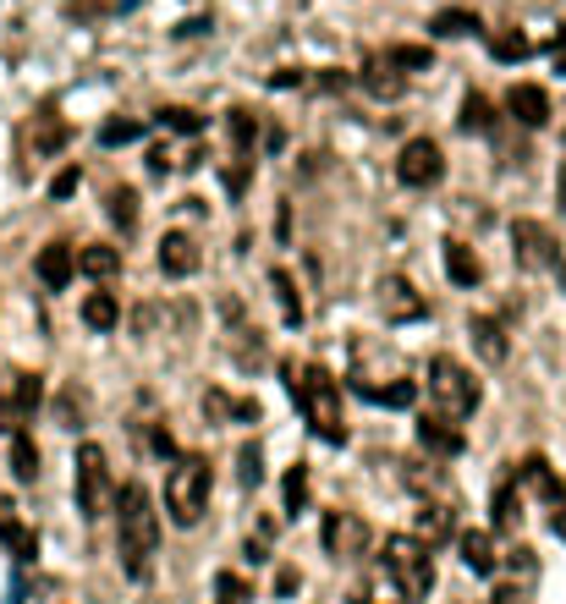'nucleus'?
Segmentation results:
<instances>
[{"mask_svg":"<svg viewBox=\"0 0 566 604\" xmlns=\"http://www.w3.org/2000/svg\"><path fill=\"white\" fill-rule=\"evenodd\" d=\"M281 374H286V390H292V401H297V412L308 417V428L325 446H347V412H342V385L319 369V363H281Z\"/></svg>","mask_w":566,"mask_h":604,"instance_id":"1","label":"nucleus"},{"mask_svg":"<svg viewBox=\"0 0 566 604\" xmlns=\"http://www.w3.org/2000/svg\"><path fill=\"white\" fill-rule=\"evenodd\" d=\"M154 550H159V511H154V494L143 484H127L121 489V511H116V555H121V571L132 582H143L154 571Z\"/></svg>","mask_w":566,"mask_h":604,"instance_id":"2","label":"nucleus"},{"mask_svg":"<svg viewBox=\"0 0 566 604\" xmlns=\"http://www.w3.org/2000/svg\"><path fill=\"white\" fill-rule=\"evenodd\" d=\"M209 462L204 457H177L166 467V511H171V523L177 528H198L204 523V511H209Z\"/></svg>","mask_w":566,"mask_h":604,"instance_id":"3","label":"nucleus"},{"mask_svg":"<svg viewBox=\"0 0 566 604\" xmlns=\"http://www.w3.org/2000/svg\"><path fill=\"white\" fill-rule=\"evenodd\" d=\"M385 577L396 582L401 599H424V593L435 588L429 544H419L413 534H390V539H385Z\"/></svg>","mask_w":566,"mask_h":604,"instance_id":"4","label":"nucleus"},{"mask_svg":"<svg viewBox=\"0 0 566 604\" xmlns=\"http://www.w3.org/2000/svg\"><path fill=\"white\" fill-rule=\"evenodd\" d=\"M72 489H77V511H83L89 523H100V516L111 511L116 484H111V462H105V451H100L94 440L77 446V473H72Z\"/></svg>","mask_w":566,"mask_h":604,"instance_id":"5","label":"nucleus"},{"mask_svg":"<svg viewBox=\"0 0 566 604\" xmlns=\"http://www.w3.org/2000/svg\"><path fill=\"white\" fill-rule=\"evenodd\" d=\"M429 396L440 407V417H467L478 407V380L456 363V358H429Z\"/></svg>","mask_w":566,"mask_h":604,"instance_id":"6","label":"nucleus"},{"mask_svg":"<svg viewBox=\"0 0 566 604\" xmlns=\"http://www.w3.org/2000/svg\"><path fill=\"white\" fill-rule=\"evenodd\" d=\"M512 253H517V265L533 270V275H566L561 247H555L550 226H539V220H512Z\"/></svg>","mask_w":566,"mask_h":604,"instance_id":"7","label":"nucleus"},{"mask_svg":"<svg viewBox=\"0 0 566 604\" xmlns=\"http://www.w3.org/2000/svg\"><path fill=\"white\" fill-rule=\"evenodd\" d=\"M446 177V154L435 138H408L396 154V182L401 188H435Z\"/></svg>","mask_w":566,"mask_h":604,"instance_id":"8","label":"nucleus"},{"mask_svg":"<svg viewBox=\"0 0 566 604\" xmlns=\"http://www.w3.org/2000/svg\"><path fill=\"white\" fill-rule=\"evenodd\" d=\"M319 539H325V555L331 561H358L369 550V523H363L358 511H325Z\"/></svg>","mask_w":566,"mask_h":604,"instance_id":"9","label":"nucleus"},{"mask_svg":"<svg viewBox=\"0 0 566 604\" xmlns=\"http://www.w3.org/2000/svg\"><path fill=\"white\" fill-rule=\"evenodd\" d=\"M154 265H159V275H166V281H188V275H198L204 253H198V242L188 231H166V236H159Z\"/></svg>","mask_w":566,"mask_h":604,"instance_id":"10","label":"nucleus"},{"mask_svg":"<svg viewBox=\"0 0 566 604\" xmlns=\"http://www.w3.org/2000/svg\"><path fill=\"white\" fill-rule=\"evenodd\" d=\"M34 275H39L50 292H66L72 275H77V247H66V242H44L39 258H34Z\"/></svg>","mask_w":566,"mask_h":604,"instance_id":"11","label":"nucleus"},{"mask_svg":"<svg viewBox=\"0 0 566 604\" xmlns=\"http://www.w3.org/2000/svg\"><path fill=\"white\" fill-rule=\"evenodd\" d=\"M380 308H385V319L390 324H413V319H424L429 308H424V297L401 281V275H385L380 281Z\"/></svg>","mask_w":566,"mask_h":604,"instance_id":"12","label":"nucleus"},{"mask_svg":"<svg viewBox=\"0 0 566 604\" xmlns=\"http://www.w3.org/2000/svg\"><path fill=\"white\" fill-rule=\"evenodd\" d=\"M0 544L17 555V566H28V561L39 555V539H34V528L23 523V516H17L12 494H0Z\"/></svg>","mask_w":566,"mask_h":604,"instance_id":"13","label":"nucleus"},{"mask_svg":"<svg viewBox=\"0 0 566 604\" xmlns=\"http://www.w3.org/2000/svg\"><path fill=\"white\" fill-rule=\"evenodd\" d=\"M467 335H473V352H478L484 363H506L512 340H506V324H501V319H490V313H473V319H467Z\"/></svg>","mask_w":566,"mask_h":604,"instance_id":"14","label":"nucleus"},{"mask_svg":"<svg viewBox=\"0 0 566 604\" xmlns=\"http://www.w3.org/2000/svg\"><path fill=\"white\" fill-rule=\"evenodd\" d=\"M419 446L429 451V457H462V446H467V435L451 423V417H419Z\"/></svg>","mask_w":566,"mask_h":604,"instance_id":"15","label":"nucleus"},{"mask_svg":"<svg viewBox=\"0 0 566 604\" xmlns=\"http://www.w3.org/2000/svg\"><path fill=\"white\" fill-rule=\"evenodd\" d=\"M456 550H462V566L473 571V577H496L501 571V555H496V539L484 534V528H467L462 539H456Z\"/></svg>","mask_w":566,"mask_h":604,"instance_id":"16","label":"nucleus"},{"mask_svg":"<svg viewBox=\"0 0 566 604\" xmlns=\"http://www.w3.org/2000/svg\"><path fill=\"white\" fill-rule=\"evenodd\" d=\"M506 111H512L523 127H544V121H550V94L539 89V82H512Z\"/></svg>","mask_w":566,"mask_h":604,"instance_id":"17","label":"nucleus"},{"mask_svg":"<svg viewBox=\"0 0 566 604\" xmlns=\"http://www.w3.org/2000/svg\"><path fill=\"white\" fill-rule=\"evenodd\" d=\"M440 258H446V275H451V286L473 292V286L484 281V265H478V253H473L467 242H446V247H440Z\"/></svg>","mask_w":566,"mask_h":604,"instance_id":"18","label":"nucleus"},{"mask_svg":"<svg viewBox=\"0 0 566 604\" xmlns=\"http://www.w3.org/2000/svg\"><path fill=\"white\" fill-rule=\"evenodd\" d=\"M77 270H83L89 281H111V275H121V247H111V242H89L83 253H77Z\"/></svg>","mask_w":566,"mask_h":604,"instance_id":"19","label":"nucleus"},{"mask_svg":"<svg viewBox=\"0 0 566 604\" xmlns=\"http://www.w3.org/2000/svg\"><path fill=\"white\" fill-rule=\"evenodd\" d=\"M413 539L429 544V550L446 544V539H451V511H446V505H419V511H413Z\"/></svg>","mask_w":566,"mask_h":604,"instance_id":"20","label":"nucleus"},{"mask_svg":"<svg viewBox=\"0 0 566 604\" xmlns=\"http://www.w3.org/2000/svg\"><path fill=\"white\" fill-rule=\"evenodd\" d=\"M478 28H484L478 12H462V7H446V12L429 17V34H435V39H467V34H478Z\"/></svg>","mask_w":566,"mask_h":604,"instance_id":"21","label":"nucleus"},{"mask_svg":"<svg viewBox=\"0 0 566 604\" xmlns=\"http://www.w3.org/2000/svg\"><path fill=\"white\" fill-rule=\"evenodd\" d=\"M83 324L100 330V335L116 330V324H121V303H116V292H89V297H83Z\"/></svg>","mask_w":566,"mask_h":604,"instance_id":"22","label":"nucleus"},{"mask_svg":"<svg viewBox=\"0 0 566 604\" xmlns=\"http://www.w3.org/2000/svg\"><path fill=\"white\" fill-rule=\"evenodd\" d=\"M270 292H275V308H281L286 330H297V324H303V297H297V281H292L286 270H270Z\"/></svg>","mask_w":566,"mask_h":604,"instance_id":"23","label":"nucleus"},{"mask_svg":"<svg viewBox=\"0 0 566 604\" xmlns=\"http://www.w3.org/2000/svg\"><path fill=\"white\" fill-rule=\"evenodd\" d=\"M12 473H17V484L39 478V446H34L28 428H17V435H12Z\"/></svg>","mask_w":566,"mask_h":604,"instance_id":"24","label":"nucleus"},{"mask_svg":"<svg viewBox=\"0 0 566 604\" xmlns=\"http://www.w3.org/2000/svg\"><path fill=\"white\" fill-rule=\"evenodd\" d=\"M358 390H363L374 407H396V412L419 401V385H413V380H396V385H358Z\"/></svg>","mask_w":566,"mask_h":604,"instance_id":"25","label":"nucleus"},{"mask_svg":"<svg viewBox=\"0 0 566 604\" xmlns=\"http://www.w3.org/2000/svg\"><path fill=\"white\" fill-rule=\"evenodd\" d=\"M517 473H523V484H528V489H539V494H544L550 505H555V500L566 494V489H561V478L550 473V462H544V457H528V462H523Z\"/></svg>","mask_w":566,"mask_h":604,"instance_id":"26","label":"nucleus"},{"mask_svg":"<svg viewBox=\"0 0 566 604\" xmlns=\"http://www.w3.org/2000/svg\"><path fill=\"white\" fill-rule=\"evenodd\" d=\"M39 401H44V380H39V374H17V385H12V412L28 423V417L39 412Z\"/></svg>","mask_w":566,"mask_h":604,"instance_id":"27","label":"nucleus"},{"mask_svg":"<svg viewBox=\"0 0 566 604\" xmlns=\"http://www.w3.org/2000/svg\"><path fill=\"white\" fill-rule=\"evenodd\" d=\"M456 127H462V132H496V111H490V100H484V94H467Z\"/></svg>","mask_w":566,"mask_h":604,"instance_id":"28","label":"nucleus"},{"mask_svg":"<svg viewBox=\"0 0 566 604\" xmlns=\"http://www.w3.org/2000/svg\"><path fill=\"white\" fill-rule=\"evenodd\" d=\"M385 66H396V72H429L435 55H429V44H390L385 50Z\"/></svg>","mask_w":566,"mask_h":604,"instance_id":"29","label":"nucleus"},{"mask_svg":"<svg viewBox=\"0 0 566 604\" xmlns=\"http://www.w3.org/2000/svg\"><path fill=\"white\" fill-rule=\"evenodd\" d=\"M55 149H66V121L55 111H44L34 121V154H55Z\"/></svg>","mask_w":566,"mask_h":604,"instance_id":"30","label":"nucleus"},{"mask_svg":"<svg viewBox=\"0 0 566 604\" xmlns=\"http://www.w3.org/2000/svg\"><path fill=\"white\" fill-rule=\"evenodd\" d=\"M226 127H231V149L236 154H254V143H259V116L254 111H231Z\"/></svg>","mask_w":566,"mask_h":604,"instance_id":"31","label":"nucleus"},{"mask_svg":"<svg viewBox=\"0 0 566 604\" xmlns=\"http://www.w3.org/2000/svg\"><path fill=\"white\" fill-rule=\"evenodd\" d=\"M159 127L177 132V138H198V132H204V116L188 111V105H166V111H159Z\"/></svg>","mask_w":566,"mask_h":604,"instance_id":"32","label":"nucleus"},{"mask_svg":"<svg viewBox=\"0 0 566 604\" xmlns=\"http://www.w3.org/2000/svg\"><path fill=\"white\" fill-rule=\"evenodd\" d=\"M105 215H111L121 231H138V193H132V188H116V193L105 198Z\"/></svg>","mask_w":566,"mask_h":604,"instance_id":"33","label":"nucleus"},{"mask_svg":"<svg viewBox=\"0 0 566 604\" xmlns=\"http://www.w3.org/2000/svg\"><path fill=\"white\" fill-rule=\"evenodd\" d=\"M517 505H523L517 484H501V489H496V505H490V511H496V528H501V534H512V528H517V516H523Z\"/></svg>","mask_w":566,"mask_h":604,"instance_id":"34","label":"nucleus"},{"mask_svg":"<svg viewBox=\"0 0 566 604\" xmlns=\"http://www.w3.org/2000/svg\"><path fill=\"white\" fill-rule=\"evenodd\" d=\"M248 177H254V154H236V159L220 170V188H226V198H242V193H248Z\"/></svg>","mask_w":566,"mask_h":604,"instance_id":"35","label":"nucleus"},{"mask_svg":"<svg viewBox=\"0 0 566 604\" xmlns=\"http://www.w3.org/2000/svg\"><path fill=\"white\" fill-rule=\"evenodd\" d=\"M363 89H369L374 100H396V94H401V77H396V66H380V61H374V66L363 72Z\"/></svg>","mask_w":566,"mask_h":604,"instance_id":"36","label":"nucleus"},{"mask_svg":"<svg viewBox=\"0 0 566 604\" xmlns=\"http://www.w3.org/2000/svg\"><path fill=\"white\" fill-rule=\"evenodd\" d=\"M138 138H143V121H121V116H116V121L100 127V143H105V149H121V143H138Z\"/></svg>","mask_w":566,"mask_h":604,"instance_id":"37","label":"nucleus"},{"mask_svg":"<svg viewBox=\"0 0 566 604\" xmlns=\"http://www.w3.org/2000/svg\"><path fill=\"white\" fill-rule=\"evenodd\" d=\"M281 494H286V511H303V505H308V467H303V462H297V467L286 473Z\"/></svg>","mask_w":566,"mask_h":604,"instance_id":"38","label":"nucleus"},{"mask_svg":"<svg viewBox=\"0 0 566 604\" xmlns=\"http://www.w3.org/2000/svg\"><path fill=\"white\" fill-rule=\"evenodd\" d=\"M236 478L248 484V489H259V484H265V462H259V451H254V446H242V451H236Z\"/></svg>","mask_w":566,"mask_h":604,"instance_id":"39","label":"nucleus"},{"mask_svg":"<svg viewBox=\"0 0 566 604\" xmlns=\"http://www.w3.org/2000/svg\"><path fill=\"white\" fill-rule=\"evenodd\" d=\"M490 55L496 61H523L528 55V39L523 34H490Z\"/></svg>","mask_w":566,"mask_h":604,"instance_id":"40","label":"nucleus"},{"mask_svg":"<svg viewBox=\"0 0 566 604\" xmlns=\"http://www.w3.org/2000/svg\"><path fill=\"white\" fill-rule=\"evenodd\" d=\"M77 188H83V170H77V165H66V170H61V177L50 182V198L61 204V198H72Z\"/></svg>","mask_w":566,"mask_h":604,"instance_id":"41","label":"nucleus"},{"mask_svg":"<svg viewBox=\"0 0 566 604\" xmlns=\"http://www.w3.org/2000/svg\"><path fill=\"white\" fill-rule=\"evenodd\" d=\"M204 412H209V417H236V401H231L226 390H204Z\"/></svg>","mask_w":566,"mask_h":604,"instance_id":"42","label":"nucleus"},{"mask_svg":"<svg viewBox=\"0 0 566 604\" xmlns=\"http://www.w3.org/2000/svg\"><path fill=\"white\" fill-rule=\"evenodd\" d=\"M166 170H171V149L154 143V149H149V177H166Z\"/></svg>","mask_w":566,"mask_h":604,"instance_id":"43","label":"nucleus"},{"mask_svg":"<svg viewBox=\"0 0 566 604\" xmlns=\"http://www.w3.org/2000/svg\"><path fill=\"white\" fill-rule=\"evenodd\" d=\"M303 82H308V77H303L297 66H281V72L270 77V89H303Z\"/></svg>","mask_w":566,"mask_h":604,"instance_id":"44","label":"nucleus"},{"mask_svg":"<svg viewBox=\"0 0 566 604\" xmlns=\"http://www.w3.org/2000/svg\"><path fill=\"white\" fill-rule=\"evenodd\" d=\"M275 593H281V599L297 593V571H281V577H275Z\"/></svg>","mask_w":566,"mask_h":604,"instance_id":"45","label":"nucleus"},{"mask_svg":"<svg viewBox=\"0 0 566 604\" xmlns=\"http://www.w3.org/2000/svg\"><path fill=\"white\" fill-rule=\"evenodd\" d=\"M555 539H566V494L555 500Z\"/></svg>","mask_w":566,"mask_h":604,"instance_id":"46","label":"nucleus"},{"mask_svg":"<svg viewBox=\"0 0 566 604\" xmlns=\"http://www.w3.org/2000/svg\"><path fill=\"white\" fill-rule=\"evenodd\" d=\"M555 204L566 209V165H561V177H555Z\"/></svg>","mask_w":566,"mask_h":604,"instance_id":"47","label":"nucleus"},{"mask_svg":"<svg viewBox=\"0 0 566 604\" xmlns=\"http://www.w3.org/2000/svg\"><path fill=\"white\" fill-rule=\"evenodd\" d=\"M555 72L566 77V39H555Z\"/></svg>","mask_w":566,"mask_h":604,"instance_id":"48","label":"nucleus"},{"mask_svg":"<svg viewBox=\"0 0 566 604\" xmlns=\"http://www.w3.org/2000/svg\"><path fill=\"white\" fill-rule=\"evenodd\" d=\"M94 7H100V0H72V12H77V17H89Z\"/></svg>","mask_w":566,"mask_h":604,"instance_id":"49","label":"nucleus"}]
</instances>
